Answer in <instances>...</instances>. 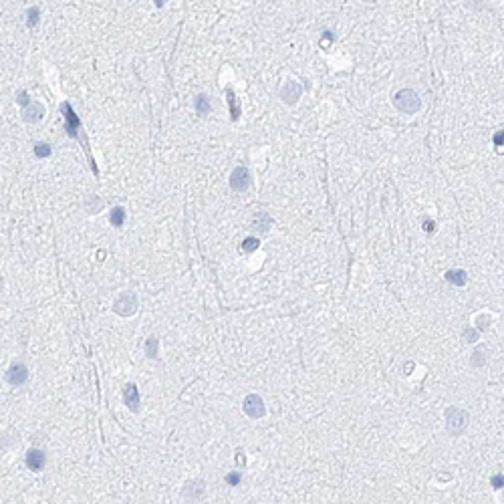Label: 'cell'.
Returning a JSON list of instances; mask_svg holds the SVG:
<instances>
[{
	"label": "cell",
	"mask_w": 504,
	"mask_h": 504,
	"mask_svg": "<svg viewBox=\"0 0 504 504\" xmlns=\"http://www.w3.org/2000/svg\"><path fill=\"white\" fill-rule=\"evenodd\" d=\"M123 401H125V405H127L131 411H137V409H139V392H137V388H135L133 383H129V386L125 388V392H123Z\"/></svg>",
	"instance_id": "30bf717a"
},
{
	"label": "cell",
	"mask_w": 504,
	"mask_h": 504,
	"mask_svg": "<svg viewBox=\"0 0 504 504\" xmlns=\"http://www.w3.org/2000/svg\"><path fill=\"white\" fill-rule=\"evenodd\" d=\"M502 474H496V476H492V486L496 488V490H500L502 488Z\"/></svg>",
	"instance_id": "d4e9b609"
},
{
	"label": "cell",
	"mask_w": 504,
	"mask_h": 504,
	"mask_svg": "<svg viewBox=\"0 0 504 504\" xmlns=\"http://www.w3.org/2000/svg\"><path fill=\"white\" fill-rule=\"evenodd\" d=\"M210 109H212L210 99H208L206 95H198V97H196V111H198V115H208Z\"/></svg>",
	"instance_id": "5bb4252c"
},
{
	"label": "cell",
	"mask_w": 504,
	"mask_h": 504,
	"mask_svg": "<svg viewBox=\"0 0 504 504\" xmlns=\"http://www.w3.org/2000/svg\"><path fill=\"white\" fill-rule=\"evenodd\" d=\"M37 22H39V8H28L26 10V24L37 26Z\"/></svg>",
	"instance_id": "ffe728a7"
},
{
	"label": "cell",
	"mask_w": 504,
	"mask_h": 504,
	"mask_svg": "<svg viewBox=\"0 0 504 504\" xmlns=\"http://www.w3.org/2000/svg\"><path fill=\"white\" fill-rule=\"evenodd\" d=\"M271 226H273V218H271L269 214H264V212H260V214L254 218V228H258V230H262V232H266Z\"/></svg>",
	"instance_id": "9a60e30c"
},
{
	"label": "cell",
	"mask_w": 504,
	"mask_h": 504,
	"mask_svg": "<svg viewBox=\"0 0 504 504\" xmlns=\"http://www.w3.org/2000/svg\"><path fill=\"white\" fill-rule=\"evenodd\" d=\"M462 337H464V341H468V343H476V341H478V331H474L472 327H468Z\"/></svg>",
	"instance_id": "44dd1931"
},
{
	"label": "cell",
	"mask_w": 504,
	"mask_h": 504,
	"mask_svg": "<svg viewBox=\"0 0 504 504\" xmlns=\"http://www.w3.org/2000/svg\"><path fill=\"white\" fill-rule=\"evenodd\" d=\"M228 99H230V107H232V119L238 117V109H236V99H234V93L228 89Z\"/></svg>",
	"instance_id": "603a6c76"
},
{
	"label": "cell",
	"mask_w": 504,
	"mask_h": 504,
	"mask_svg": "<svg viewBox=\"0 0 504 504\" xmlns=\"http://www.w3.org/2000/svg\"><path fill=\"white\" fill-rule=\"evenodd\" d=\"M424 226H426V230H428V232H432V228H434V224H432L430 220H428V222H426V224H424Z\"/></svg>",
	"instance_id": "f1b7e54d"
},
{
	"label": "cell",
	"mask_w": 504,
	"mask_h": 504,
	"mask_svg": "<svg viewBox=\"0 0 504 504\" xmlns=\"http://www.w3.org/2000/svg\"><path fill=\"white\" fill-rule=\"evenodd\" d=\"M6 379H8V383L14 386V388L26 383V379H28V369H26V365H24V363H14V365L6 371Z\"/></svg>",
	"instance_id": "8992f818"
},
{
	"label": "cell",
	"mask_w": 504,
	"mask_h": 504,
	"mask_svg": "<svg viewBox=\"0 0 504 504\" xmlns=\"http://www.w3.org/2000/svg\"><path fill=\"white\" fill-rule=\"evenodd\" d=\"M43 115H45V109H43V105L37 103V101H33L31 105H26L24 111H22V117H24L26 121H41Z\"/></svg>",
	"instance_id": "7c38bea8"
},
{
	"label": "cell",
	"mask_w": 504,
	"mask_h": 504,
	"mask_svg": "<svg viewBox=\"0 0 504 504\" xmlns=\"http://www.w3.org/2000/svg\"><path fill=\"white\" fill-rule=\"evenodd\" d=\"M301 93H303V87H301L297 81H288V83L282 87L280 97H282V101H284V103L292 105V103H297V101H299Z\"/></svg>",
	"instance_id": "52a82bcc"
},
{
	"label": "cell",
	"mask_w": 504,
	"mask_h": 504,
	"mask_svg": "<svg viewBox=\"0 0 504 504\" xmlns=\"http://www.w3.org/2000/svg\"><path fill=\"white\" fill-rule=\"evenodd\" d=\"M242 409H244L246 416H250V418H254V420H258V418H262V416L266 413L264 401H262V397L256 395V393L246 395V399H244V403H242Z\"/></svg>",
	"instance_id": "277c9868"
},
{
	"label": "cell",
	"mask_w": 504,
	"mask_h": 504,
	"mask_svg": "<svg viewBox=\"0 0 504 504\" xmlns=\"http://www.w3.org/2000/svg\"><path fill=\"white\" fill-rule=\"evenodd\" d=\"M446 280H448L450 284H456V286H464L466 284V280H468V275H466V271H450L446 273Z\"/></svg>",
	"instance_id": "4fadbf2b"
},
{
	"label": "cell",
	"mask_w": 504,
	"mask_h": 504,
	"mask_svg": "<svg viewBox=\"0 0 504 504\" xmlns=\"http://www.w3.org/2000/svg\"><path fill=\"white\" fill-rule=\"evenodd\" d=\"M236 462L238 464H244V452H240V450L236 452Z\"/></svg>",
	"instance_id": "4316f807"
},
{
	"label": "cell",
	"mask_w": 504,
	"mask_h": 504,
	"mask_svg": "<svg viewBox=\"0 0 504 504\" xmlns=\"http://www.w3.org/2000/svg\"><path fill=\"white\" fill-rule=\"evenodd\" d=\"M35 156L37 158H49L51 156V145L49 143H37L35 145Z\"/></svg>",
	"instance_id": "d6986e66"
},
{
	"label": "cell",
	"mask_w": 504,
	"mask_h": 504,
	"mask_svg": "<svg viewBox=\"0 0 504 504\" xmlns=\"http://www.w3.org/2000/svg\"><path fill=\"white\" fill-rule=\"evenodd\" d=\"M226 484H230V486H238V484H240V474H238V472L228 474V476H226Z\"/></svg>",
	"instance_id": "7402d4cb"
},
{
	"label": "cell",
	"mask_w": 504,
	"mask_h": 504,
	"mask_svg": "<svg viewBox=\"0 0 504 504\" xmlns=\"http://www.w3.org/2000/svg\"><path fill=\"white\" fill-rule=\"evenodd\" d=\"M113 311L119 317H129L137 311V297L133 292H123L115 303H113Z\"/></svg>",
	"instance_id": "3957f363"
},
{
	"label": "cell",
	"mask_w": 504,
	"mask_h": 504,
	"mask_svg": "<svg viewBox=\"0 0 504 504\" xmlns=\"http://www.w3.org/2000/svg\"><path fill=\"white\" fill-rule=\"evenodd\" d=\"M494 143H496V145H502V131L494 135Z\"/></svg>",
	"instance_id": "83f0119b"
},
{
	"label": "cell",
	"mask_w": 504,
	"mask_h": 504,
	"mask_svg": "<svg viewBox=\"0 0 504 504\" xmlns=\"http://www.w3.org/2000/svg\"><path fill=\"white\" fill-rule=\"evenodd\" d=\"M18 103H20V105H24V107H26V105H31V99H28L26 91H20V93H18Z\"/></svg>",
	"instance_id": "cb8c5ba5"
},
{
	"label": "cell",
	"mask_w": 504,
	"mask_h": 504,
	"mask_svg": "<svg viewBox=\"0 0 504 504\" xmlns=\"http://www.w3.org/2000/svg\"><path fill=\"white\" fill-rule=\"evenodd\" d=\"M393 101H395V107H397L399 111L407 113V115L420 111V107H422V101H420L418 93L411 91V89H401V91H397L395 97H393Z\"/></svg>",
	"instance_id": "7a4b0ae2"
},
{
	"label": "cell",
	"mask_w": 504,
	"mask_h": 504,
	"mask_svg": "<svg viewBox=\"0 0 504 504\" xmlns=\"http://www.w3.org/2000/svg\"><path fill=\"white\" fill-rule=\"evenodd\" d=\"M158 347H160L158 339H156V337H150V339L145 341V355H147L150 359H158Z\"/></svg>",
	"instance_id": "2e32d148"
},
{
	"label": "cell",
	"mask_w": 504,
	"mask_h": 504,
	"mask_svg": "<svg viewBox=\"0 0 504 504\" xmlns=\"http://www.w3.org/2000/svg\"><path fill=\"white\" fill-rule=\"evenodd\" d=\"M468 422H470V416H468L466 409L456 407V405L446 409V428H448V432L452 436L464 434V430L468 428Z\"/></svg>",
	"instance_id": "6da1fadb"
},
{
	"label": "cell",
	"mask_w": 504,
	"mask_h": 504,
	"mask_svg": "<svg viewBox=\"0 0 504 504\" xmlns=\"http://www.w3.org/2000/svg\"><path fill=\"white\" fill-rule=\"evenodd\" d=\"M63 113H65V121H67V131H69V135H73V137H77V131H79V127H81V123H79V119H77V115L73 111V107L69 105V103H63Z\"/></svg>",
	"instance_id": "9c48e42d"
},
{
	"label": "cell",
	"mask_w": 504,
	"mask_h": 504,
	"mask_svg": "<svg viewBox=\"0 0 504 504\" xmlns=\"http://www.w3.org/2000/svg\"><path fill=\"white\" fill-rule=\"evenodd\" d=\"M109 220H111V224L115 226V228L123 226V222H125V210H123V208H119V206H117V208H113L111 218H109Z\"/></svg>",
	"instance_id": "e0dca14e"
},
{
	"label": "cell",
	"mask_w": 504,
	"mask_h": 504,
	"mask_svg": "<svg viewBox=\"0 0 504 504\" xmlns=\"http://www.w3.org/2000/svg\"><path fill=\"white\" fill-rule=\"evenodd\" d=\"M248 186H250V171L244 166H238L230 175V188L234 192H244Z\"/></svg>",
	"instance_id": "5b68a950"
},
{
	"label": "cell",
	"mask_w": 504,
	"mask_h": 504,
	"mask_svg": "<svg viewBox=\"0 0 504 504\" xmlns=\"http://www.w3.org/2000/svg\"><path fill=\"white\" fill-rule=\"evenodd\" d=\"M480 357H482V351H476V353H474V361H472V365H476V367H478V365H482L484 361H482Z\"/></svg>",
	"instance_id": "484cf974"
},
{
	"label": "cell",
	"mask_w": 504,
	"mask_h": 504,
	"mask_svg": "<svg viewBox=\"0 0 504 504\" xmlns=\"http://www.w3.org/2000/svg\"><path fill=\"white\" fill-rule=\"evenodd\" d=\"M45 464H47V456H45L43 450H28V454H26V466H28L33 472L43 470Z\"/></svg>",
	"instance_id": "ba28073f"
},
{
	"label": "cell",
	"mask_w": 504,
	"mask_h": 504,
	"mask_svg": "<svg viewBox=\"0 0 504 504\" xmlns=\"http://www.w3.org/2000/svg\"><path fill=\"white\" fill-rule=\"evenodd\" d=\"M258 238H254V236H250V238H244L242 240V250L244 252H252V250H256L258 248Z\"/></svg>",
	"instance_id": "ac0fdd59"
},
{
	"label": "cell",
	"mask_w": 504,
	"mask_h": 504,
	"mask_svg": "<svg viewBox=\"0 0 504 504\" xmlns=\"http://www.w3.org/2000/svg\"><path fill=\"white\" fill-rule=\"evenodd\" d=\"M184 494L188 500H198L204 494V482L202 480H194V482H186L184 486Z\"/></svg>",
	"instance_id": "8fae6325"
}]
</instances>
